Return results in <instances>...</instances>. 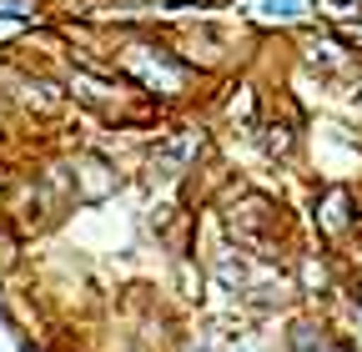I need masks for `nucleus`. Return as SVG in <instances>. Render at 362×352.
Segmentation results:
<instances>
[{"label":"nucleus","mask_w":362,"mask_h":352,"mask_svg":"<svg viewBox=\"0 0 362 352\" xmlns=\"http://www.w3.org/2000/svg\"><path fill=\"white\" fill-rule=\"evenodd\" d=\"M352 227H357V192L347 182H327L322 192H317V201H312V232L332 247Z\"/></svg>","instance_id":"obj_4"},{"label":"nucleus","mask_w":362,"mask_h":352,"mask_svg":"<svg viewBox=\"0 0 362 352\" xmlns=\"http://www.w3.org/2000/svg\"><path fill=\"white\" fill-rule=\"evenodd\" d=\"M312 11H322L327 20H357L362 16V0H312Z\"/></svg>","instance_id":"obj_12"},{"label":"nucleus","mask_w":362,"mask_h":352,"mask_svg":"<svg viewBox=\"0 0 362 352\" xmlns=\"http://www.w3.org/2000/svg\"><path fill=\"white\" fill-rule=\"evenodd\" d=\"M206 277H211L216 292H226L232 302H242L247 287H252L262 272L252 267V252H242L237 242H221V247H211V257H206Z\"/></svg>","instance_id":"obj_6"},{"label":"nucleus","mask_w":362,"mask_h":352,"mask_svg":"<svg viewBox=\"0 0 362 352\" xmlns=\"http://www.w3.org/2000/svg\"><path fill=\"white\" fill-rule=\"evenodd\" d=\"M221 222H226V242H237L257 262H282V206L272 196L237 187V201H226Z\"/></svg>","instance_id":"obj_2"},{"label":"nucleus","mask_w":362,"mask_h":352,"mask_svg":"<svg viewBox=\"0 0 362 352\" xmlns=\"http://www.w3.org/2000/svg\"><path fill=\"white\" fill-rule=\"evenodd\" d=\"M257 136H262V151L272 161H292V151H297V126L292 121H267V126H257Z\"/></svg>","instance_id":"obj_10"},{"label":"nucleus","mask_w":362,"mask_h":352,"mask_svg":"<svg viewBox=\"0 0 362 352\" xmlns=\"http://www.w3.org/2000/svg\"><path fill=\"white\" fill-rule=\"evenodd\" d=\"M282 352H357V347L337 337L322 317H292L282 332Z\"/></svg>","instance_id":"obj_7"},{"label":"nucleus","mask_w":362,"mask_h":352,"mask_svg":"<svg viewBox=\"0 0 362 352\" xmlns=\"http://www.w3.org/2000/svg\"><path fill=\"white\" fill-rule=\"evenodd\" d=\"M116 71L146 101H181V96H192V86L202 81V71L181 51L151 46V40H126V46H116Z\"/></svg>","instance_id":"obj_1"},{"label":"nucleus","mask_w":362,"mask_h":352,"mask_svg":"<svg viewBox=\"0 0 362 352\" xmlns=\"http://www.w3.org/2000/svg\"><path fill=\"white\" fill-rule=\"evenodd\" d=\"M302 0H257V16L262 20H302Z\"/></svg>","instance_id":"obj_11"},{"label":"nucleus","mask_w":362,"mask_h":352,"mask_svg":"<svg viewBox=\"0 0 362 352\" xmlns=\"http://www.w3.org/2000/svg\"><path fill=\"white\" fill-rule=\"evenodd\" d=\"M35 0H0V20H30Z\"/></svg>","instance_id":"obj_13"},{"label":"nucleus","mask_w":362,"mask_h":352,"mask_svg":"<svg viewBox=\"0 0 362 352\" xmlns=\"http://www.w3.org/2000/svg\"><path fill=\"white\" fill-rule=\"evenodd\" d=\"M302 56H307V66H317V71H347L352 66V51H342L332 35H307V46H302Z\"/></svg>","instance_id":"obj_9"},{"label":"nucleus","mask_w":362,"mask_h":352,"mask_svg":"<svg viewBox=\"0 0 362 352\" xmlns=\"http://www.w3.org/2000/svg\"><path fill=\"white\" fill-rule=\"evenodd\" d=\"M71 161V192H76V206H106L121 187H126V176H121V166L111 161V156H101V151H71L66 156Z\"/></svg>","instance_id":"obj_3"},{"label":"nucleus","mask_w":362,"mask_h":352,"mask_svg":"<svg viewBox=\"0 0 362 352\" xmlns=\"http://www.w3.org/2000/svg\"><path fill=\"white\" fill-rule=\"evenodd\" d=\"M347 46H357V51H362V20H352V25H347Z\"/></svg>","instance_id":"obj_14"},{"label":"nucleus","mask_w":362,"mask_h":352,"mask_svg":"<svg viewBox=\"0 0 362 352\" xmlns=\"http://www.w3.org/2000/svg\"><path fill=\"white\" fill-rule=\"evenodd\" d=\"M292 282H297L302 297H327V292H337L332 257H327V252H302V257L292 262Z\"/></svg>","instance_id":"obj_8"},{"label":"nucleus","mask_w":362,"mask_h":352,"mask_svg":"<svg viewBox=\"0 0 362 352\" xmlns=\"http://www.w3.org/2000/svg\"><path fill=\"white\" fill-rule=\"evenodd\" d=\"M197 151H202L197 131H161L151 141V151H146V176L151 182H181V176L192 171Z\"/></svg>","instance_id":"obj_5"}]
</instances>
